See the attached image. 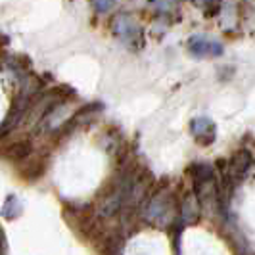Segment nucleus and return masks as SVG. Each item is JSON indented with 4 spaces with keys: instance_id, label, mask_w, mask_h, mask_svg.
Returning <instances> with one entry per match:
<instances>
[{
    "instance_id": "7ed1b4c3",
    "label": "nucleus",
    "mask_w": 255,
    "mask_h": 255,
    "mask_svg": "<svg viewBox=\"0 0 255 255\" xmlns=\"http://www.w3.org/2000/svg\"><path fill=\"white\" fill-rule=\"evenodd\" d=\"M115 37L123 40L128 46H142V33L140 27L136 25V21L128 15V13H119L115 15L114 23H112Z\"/></svg>"
},
{
    "instance_id": "20e7f679",
    "label": "nucleus",
    "mask_w": 255,
    "mask_h": 255,
    "mask_svg": "<svg viewBox=\"0 0 255 255\" xmlns=\"http://www.w3.org/2000/svg\"><path fill=\"white\" fill-rule=\"evenodd\" d=\"M188 48L194 56H200V58H213V56H221L223 54V46L219 44L217 40L204 35H194L188 40Z\"/></svg>"
},
{
    "instance_id": "39448f33",
    "label": "nucleus",
    "mask_w": 255,
    "mask_h": 255,
    "mask_svg": "<svg viewBox=\"0 0 255 255\" xmlns=\"http://www.w3.org/2000/svg\"><path fill=\"white\" fill-rule=\"evenodd\" d=\"M190 130L200 144H211L215 140V125H213L211 119L196 117L190 123Z\"/></svg>"
},
{
    "instance_id": "f257e3e1",
    "label": "nucleus",
    "mask_w": 255,
    "mask_h": 255,
    "mask_svg": "<svg viewBox=\"0 0 255 255\" xmlns=\"http://www.w3.org/2000/svg\"><path fill=\"white\" fill-rule=\"evenodd\" d=\"M144 217L157 227H167L175 219V209H173V198L167 190H161L153 194L150 202L144 207Z\"/></svg>"
},
{
    "instance_id": "6e6552de",
    "label": "nucleus",
    "mask_w": 255,
    "mask_h": 255,
    "mask_svg": "<svg viewBox=\"0 0 255 255\" xmlns=\"http://www.w3.org/2000/svg\"><path fill=\"white\" fill-rule=\"evenodd\" d=\"M21 209H23V207H21V204H19L15 198H8L6 204H4V207H2V213H4L6 217H15Z\"/></svg>"
},
{
    "instance_id": "1a4fd4ad",
    "label": "nucleus",
    "mask_w": 255,
    "mask_h": 255,
    "mask_svg": "<svg viewBox=\"0 0 255 255\" xmlns=\"http://www.w3.org/2000/svg\"><path fill=\"white\" fill-rule=\"evenodd\" d=\"M92 8L98 12H110V10H114V4L112 2H94Z\"/></svg>"
},
{
    "instance_id": "f03ea898",
    "label": "nucleus",
    "mask_w": 255,
    "mask_h": 255,
    "mask_svg": "<svg viewBox=\"0 0 255 255\" xmlns=\"http://www.w3.org/2000/svg\"><path fill=\"white\" fill-rule=\"evenodd\" d=\"M192 182H194V196L200 202H207L215 194V180L213 171L209 165H194L192 167Z\"/></svg>"
},
{
    "instance_id": "0eeeda50",
    "label": "nucleus",
    "mask_w": 255,
    "mask_h": 255,
    "mask_svg": "<svg viewBox=\"0 0 255 255\" xmlns=\"http://www.w3.org/2000/svg\"><path fill=\"white\" fill-rule=\"evenodd\" d=\"M198 213H200V204L196 200V196H186V200L182 202V207H180V215L184 219V223H194L198 219Z\"/></svg>"
},
{
    "instance_id": "423d86ee",
    "label": "nucleus",
    "mask_w": 255,
    "mask_h": 255,
    "mask_svg": "<svg viewBox=\"0 0 255 255\" xmlns=\"http://www.w3.org/2000/svg\"><path fill=\"white\" fill-rule=\"evenodd\" d=\"M250 167H252V153L250 152H238L234 153V157L230 159V165L227 167V171H229L230 175V180L232 182H236V180H240L250 171Z\"/></svg>"
}]
</instances>
